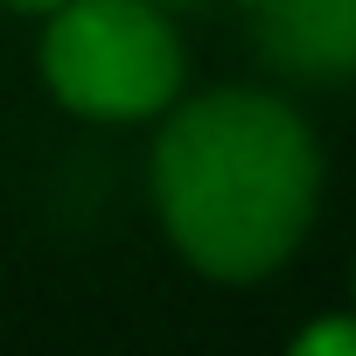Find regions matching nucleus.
Segmentation results:
<instances>
[{
  "label": "nucleus",
  "instance_id": "1",
  "mask_svg": "<svg viewBox=\"0 0 356 356\" xmlns=\"http://www.w3.org/2000/svg\"><path fill=\"white\" fill-rule=\"evenodd\" d=\"M321 189V154L293 105L266 91H210L168 119L154 140V203L189 266L210 280L273 273Z\"/></svg>",
  "mask_w": 356,
  "mask_h": 356
},
{
  "label": "nucleus",
  "instance_id": "2",
  "mask_svg": "<svg viewBox=\"0 0 356 356\" xmlns=\"http://www.w3.org/2000/svg\"><path fill=\"white\" fill-rule=\"evenodd\" d=\"M42 77L84 119H147L182 91V42L154 0H63L42 29Z\"/></svg>",
  "mask_w": 356,
  "mask_h": 356
},
{
  "label": "nucleus",
  "instance_id": "3",
  "mask_svg": "<svg viewBox=\"0 0 356 356\" xmlns=\"http://www.w3.org/2000/svg\"><path fill=\"white\" fill-rule=\"evenodd\" d=\"M259 56L300 84L356 77V0H259L252 8Z\"/></svg>",
  "mask_w": 356,
  "mask_h": 356
},
{
  "label": "nucleus",
  "instance_id": "4",
  "mask_svg": "<svg viewBox=\"0 0 356 356\" xmlns=\"http://www.w3.org/2000/svg\"><path fill=\"white\" fill-rule=\"evenodd\" d=\"M293 349H300V356H321V349H356V321H328V328H307Z\"/></svg>",
  "mask_w": 356,
  "mask_h": 356
},
{
  "label": "nucleus",
  "instance_id": "5",
  "mask_svg": "<svg viewBox=\"0 0 356 356\" xmlns=\"http://www.w3.org/2000/svg\"><path fill=\"white\" fill-rule=\"evenodd\" d=\"M8 8H22V15H49V8H63V0H8Z\"/></svg>",
  "mask_w": 356,
  "mask_h": 356
},
{
  "label": "nucleus",
  "instance_id": "6",
  "mask_svg": "<svg viewBox=\"0 0 356 356\" xmlns=\"http://www.w3.org/2000/svg\"><path fill=\"white\" fill-rule=\"evenodd\" d=\"M154 8H182V0H154Z\"/></svg>",
  "mask_w": 356,
  "mask_h": 356
},
{
  "label": "nucleus",
  "instance_id": "7",
  "mask_svg": "<svg viewBox=\"0 0 356 356\" xmlns=\"http://www.w3.org/2000/svg\"><path fill=\"white\" fill-rule=\"evenodd\" d=\"M238 8H259V0H238Z\"/></svg>",
  "mask_w": 356,
  "mask_h": 356
}]
</instances>
